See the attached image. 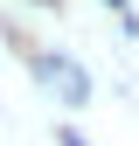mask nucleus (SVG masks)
<instances>
[{"instance_id": "nucleus-1", "label": "nucleus", "mask_w": 139, "mask_h": 146, "mask_svg": "<svg viewBox=\"0 0 139 146\" xmlns=\"http://www.w3.org/2000/svg\"><path fill=\"white\" fill-rule=\"evenodd\" d=\"M42 70H49V84H63V90H70V98H77V104H83V90H91V84H83V70H77V63H63V56H49Z\"/></svg>"}, {"instance_id": "nucleus-2", "label": "nucleus", "mask_w": 139, "mask_h": 146, "mask_svg": "<svg viewBox=\"0 0 139 146\" xmlns=\"http://www.w3.org/2000/svg\"><path fill=\"white\" fill-rule=\"evenodd\" d=\"M63 146H83V139H77V132H63Z\"/></svg>"}]
</instances>
